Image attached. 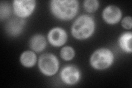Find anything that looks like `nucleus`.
Instances as JSON below:
<instances>
[{"label":"nucleus","instance_id":"1","mask_svg":"<svg viewBox=\"0 0 132 88\" xmlns=\"http://www.w3.org/2000/svg\"><path fill=\"white\" fill-rule=\"evenodd\" d=\"M79 3L77 0H52L50 10L57 19L69 21L73 19L79 12Z\"/></svg>","mask_w":132,"mask_h":88},{"label":"nucleus","instance_id":"2","mask_svg":"<svg viewBox=\"0 0 132 88\" xmlns=\"http://www.w3.org/2000/svg\"><path fill=\"white\" fill-rule=\"evenodd\" d=\"M96 23L89 14H82L74 21L71 27V34L77 40H84L92 37L95 31Z\"/></svg>","mask_w":132,"mask_h":88},{"label":"nucleus","instance_id":"3","mask_svg":"<svg viewBox=\"0 0 132 88\" xmlns=\"http://www.w3.org/2000/svg\"><path fill=\"white\" fill-rule=\"evenodd\" d=\"M114 61L113 52L108 48L102 47L96 50L90 57V65L96 70L108 69Z\"/></svg>","mask_w":132,"mask_h":88},{"label":"nucleus","instance_id":"4","mask_svg":"<svg viewBox=\"0 0 132 88\" xmlns=\"http://www.w3.org/2000/svg\"><path fill=\"white\" fill-rule=\"evenodd\" d=\"M38 67L41 73L46 77L55 75L60 68V62L54 54L46 53L41 54L38 60Z\"/></svg>","mask_w":132,"mask_h":88},{"label":"nucleus","instance_id":"5","mask_svg":"<svg viewBox=\"0 0 132 88\" xmlns=\"http://www.w3.org/2000/svg\"><path fill=\"white\" fill-rule=\"evenodd\" d=\"M36 6L35 0H14L12 8L15 15L18 18L25 19L32 15Z\"/></svg>","mask_w":132,"mask_h":88},{"label":"nucleus","instance_id":"6","mask_svg":"<svg viewBox=\"0 0 132 88\" xmlns=\"http://www.w3.org/2000/svg\"><path fill=\"white\" fill-rule=\"evenodd\" d=\"M60 78L64 84L75 85L81 79V73L79 68L75 65H68L62 68L60 72Z\"/></svg>","mask_w":132,"mask_h":88},{"label":"nucleus","instance_id":"7","mask_svg":"<svg viewBox=\"0 0 132 88\" xmlns=\"http://www.w3.org/2000/svg\"><path fill=\"white\" fill-rule=\"evenodd\" d=\"M47 40L52 46L61 47L67 41V33L64 29L60 27H55L51 29L47 34Z\"/></svg>","mask_w":132,"mask_h":88},{"label":"nucleus","instance_id":"8","mask_svg":"<svg viewBox=\"0 0 132 88\" xmlns=\"http://www.w3.org/2000/svg\"><path fill=\"white\" fill-rule=\"evenodd\" d=\"M102 17L107 24L114 25L120 22L122 17V12L117 6L109 5L103 10Z\"/></svg>","mask_w":132,"mask_h":88},{"label":"nucleus","instance_id":"9","mask_svg":"<svg viewBox=\"0 0 132 88\" xmlns=\"http://www.w3.org/2000/svg\"><path fill=\"white\" fill-rule=\"evenodd\" d=\"M24 19L18 17L11 19L7 23L5 30L7 34L11 37H16L22 34L26 26Z\"/></svg>","mask_w":132,"mask_h":88},{"label":"nucleus","instance_id":"10","mask_svg":"<svg viewBox=\"0 0 132 88\" xmlns=\"http://www.w3.org/2000/svg\"><path fill=\"white\" fill-rule=\"evenodd\" d=\"M47 41L45 37L40 34L32 35L29 41V46L31 50L36 53L43 52L46 49Z\"/></svg>","mask_w":132,"mask_h":88},{"label":"nucleus","instance_id":"11","mask_svg":"<svg viewBox=\"0 0 132 88\" xmlns=\"http://www.w3.org/2000/svg\"><path fill=\"white\" fill-rule=\"evenodd\" d=\"M132 33L126 31L123 33L119 36L118 44L119 47L126 53H131L132 52Z\"/></svg>","mask_w":132,"mask_h":88},{"label":"nucleus","instance_id":"12","mask_svg":"<svg viewBox=\"0 0 132 88\" xmlns=\"http://www.w3.org/2000/svg\"><path fill=\"white\" fill-rule=\"evenodd\" d=\"M20 62L26 68H31L37 62V56L35 52L32 50H27L22 53L20 56Z\"/></svg>","mask_w":132,"mask_h":88},{"label":"nucleus","instance_id":"13","mask_svg":"<svg viewBox=\"0 0 132 88\" xmlns=\"http://www.w3.org/2000/svg\"><path fill=\"white\" fill-rule=\"evenodd\" d=\"M76 52L74 49L69 46H66L61 49L60 56L64 61H69L72 60L75 56Z\"/></svg>","mask_w":132,"mask_h":88},{"label":"nucleus","instance_id":"14","mask_svg":"<svg viewBox=\"0 0 132 88\" xmlns=\"http://www.w3.org/2000/svg\"><path fill=\"white\" fill-rule=\"evenodd\" d=\"M100 6V2L98 0H85L83 2V7L88 13H94Z\"/></svg>","mask_w":132,"mask_h":88},{"label":"nucleus","instance_id":"15","mask_svg":"<svg viewBox=\"0 0 132 88\" xmlns=\"http://www.w3.org/2000/svg\"><path fill=\"white\" fill-rule=\"evenodd\" d=\"M12 13L11 6L7 2L2 1L0 3V19L1 20L7 19Z\"/></svg>","mask_w":132,"mask_h":88},{"label":"nucleus","instance_id":"16","mask_svg":"<svg viewBox=\"0 0 132 88\" xmlns=\"http://www.w3.org/2000/svg\"><path fill=\"white\" fill-rule=\"evenodd\" d=\"M122 27L126 30H130L132 28V18L131 16H126L121 21Z\"/></svg>","mask_w":132,"mask_h":88}]
</instances>
